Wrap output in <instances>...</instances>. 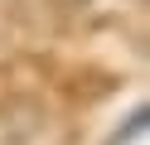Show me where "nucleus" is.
Returning <instances> with one entry per match:
<instances>
[{
  "instance_id": "obj_1",
  "label": "nucleus",
  "mask_w": 150,
  "mask_h": 145,
  "mask_svg": "<svg viewBox=\"0 0 150 145\" xmlns=\"http://www.w3.org/2000/svg\"><path fill=\"white\" fill-rule=\"evenodd\" d=\"M145 121H150V116H145V106H140V111H136V116H131V121H126V126H121V131H116V135H111V145H126V140H131V135H140V131H145Z\"/></svg>"
}]
</instances>
